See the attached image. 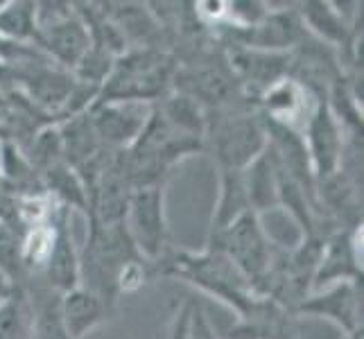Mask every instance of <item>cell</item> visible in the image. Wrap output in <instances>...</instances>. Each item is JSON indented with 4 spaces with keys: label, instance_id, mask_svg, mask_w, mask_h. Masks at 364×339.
Wrapping results in <instances>:
<instances>
[{
    "label": "cell",
    "instance_id": "cell-14",
    "mask_svg": "<svg viewBox=\"0 0 364 339\" xmlns=\"http://www.w3.org/2000/svg\"><path fill=\"white\" fill-rule=\"evenodd\" d=\"M299 16L304 21L306 30L319 36L326 45L353 48V25H350L348 11L335 9L333 3H304L299 9Z\"/></svg>",
    "mask_w": 364,
    "mask_h": 339
},
{
    "label": "cell",
    "instance_id": "cell-5",
    "mask_svg": "<svg viewBox=\"0 0 364 339\" xmlns=\"http://www.w3.org/2000/svg\"><path fill=\"white\" fill-rule=\"evenodd\" d=\"M127 229L136 251L145 262H159L168 254V220H166V185H149L132 190Z\"/></svg>",
    "mask_w": 364,
    "mask_h": 339
},
{
    "label": "cell",
    "instance_id": "cell-19",
    "mask_svg": "<svg viewBox=\"0 0 364 339\" xmlns=\"http://www.w3.org/2000/svg\"><path fill=\"white\" fill-rule=\"evenodd\" d=\"M0 339H32V306L18 285L0 301Z\"/></svg>",
    "mask_w": 364,
    "mask_h": 339
},
{
    "label": "cell",
    "instance_id": "cell-23",
    "mask_svg": "<svg viewBox=\"0 0 364 339\" xmlns=\"http://www.w3.org/2000/svg\"><path fill=\"white\" fill-rule=\"evenodd\" d=\"M197 301L188 298L177 308V312L172 315L170 328L166 339H191V321H193V310H195Z\"/></svg>",
    "mask_w": 364,
    "mask_h": 339
},
{
    "label": "cell",
    "instance_id": "cell-18",
    "mask_svg": "<svg viewBox=\"0 0 364 339\" xmlns=\"http://www.w3.org/2000/svg\"><path fill=\"white\" fill-rule=\"evenodd\" d=\"M32 306V337L34 339H70L61 321V294L39 283L28 294Z\"/></svg>",
    "mask_w": 364,
    "mask_h": 339
},
{
    "label": "cell",
    "instance_id": "cell-28",
    "mask_svg": "<svg viewBox=\"0 0 364 339\" xmlns=\"http://www.w3.org/2000/svg\"><path fill=\"white\" fill-rule=\"evenodd\" d=\"M32 339H34V337H32Z\"/></svg>",
    "mask_w": 364,
    "mask_h": 339
},
{
    "label": "cell",
    "instance_id": "cell-27",
    "mask_svg": "<svg viewBox=\"0 0 364 339\" xmlns=\"http://www.w3.org/2000/svg\"><path fill=\"white\" fill-rule=\"evenodd\" d=\"M0 136H7V127H5V124H0Z\"/></svg>",
    "mask_w": 364,
    "mask_h": 339
},
{
    "label": "cell",
    "instance_id": "cell-25",
    "mask_svg": "<svg viewBox=\"0 0 364 339\" xmlns=\"http://www.w3.org/2000/svg\"><path fill=\"white\" fill-rule=\"evenodd\" d=\"M14 287H16V283L11 281L7 274L0 271V301H3L5 296H9V294H11V290H14Z\"/></svg>",
    "mask_w": 364,
    "mask_h": 339
},
{
    "label": "cell",
    "instance_id": "cell-11",
    "mask_svg": "<svg viewBox=\"0 0 364 339\" xmlns=\"http://www.w3.org/2000/svg\"><path fill=\"white\" fill-rule=\"evenodd\" d=\"M34 45L41 50L46 59H53L59 68L73 72L86 55V50L91 48V34L75 9L70 16L36 30Z\"/></svg>",
    "mask_w": 364,
    "mask_h": 339
},
{
    "label": "cell",
    "instance_id": "cell-21",
    "mask_svg": "<svg viewBox=\"0 0 364 339\" xmlns=\"http://www.w3.org/2000/svg\"><path fill=\"white\" fill-rule=\"evenodd\" d=\"M55 215H57V212H55ZM53 242H55V217H53V222L30 229L28 235H25L23 242H21L23 269H34V274H41L43 267H46V260L50 256V251H53Z\"/></svg>",
    "mask_w": 364,
    "mask_h": 339
},
{
    "label": "cell",
    "instance_id": "cell-17",
    "mask_svg": "<svg viewBox=\"0 0 364 339\" xmlns=\"http://www.w3.org/2000/svg\"><path fill=\"white\" fill-rule=\"evenodd\" d=\"M247 212H251V206L242 170H220V197L210 220L208 240H213L222 231H227L233 222H237Z\"/></svg>",
    "mask_w": 364,
    "mask_h": 339
},
{
    "label": "cell",
    "instance_id": "cell-7",
    "mask_svg": "<svg viewBox=\"0 0 364 339\" xmlns=\"http://www.w3.org/2000/svg\"><path fill=\"white\" fill-rule=\"evenodd\" d=\"M304 143L308 149L315 181H323L340 172L342 156L346 149L344 127L326 99L312 111V116L304 129Z\"/></svg>",
    "mask_w": 364,
    "mask_h": 339
},
{
    "label": "cell",
    "instance_id": "cell-10",
    "mask_svg": "<svg viewBox=\"0 0 364 339\" xmlns=\"http://www.w3.org/2000/svg\"><path fill=\"white\" fill-rule=\"evenodd\" d=\"M319 102H323V99H317L312 93H308L304 86L294 82L292 77L276 82L258 97L262 118L267 122L299 131V134L306 129L312 111H315Z\"/></svg>",
    "mask_w": 364,
    "mask_h": 339
},
{
    "label": "cell",
    "instance_id": "cell-13",
    "mask_svg": "<svg viewBox=\"0 0 364 339\" xmlns=\"http://www.w3.org/2000/svg\"><path fill=\"white\" fill-rule=\"evenodd\" d=\"M66 215L68 208L59 206L55 215V242L53 251L46 260V267L39 274L41 283L48 285L50 290H55L59 294H66L75 287H80V254L75 249L73 235L66 226Z\"/></svg>",
    "mask_w": 364,
    "mask_h": 339
},
{
    "label": "cell",
    "instance_id": "cell-8",
    "mask_svg": "<svg viewBox=\"0 0 364 339\" xmlns=\"http://www.w3.org/2000/svg\"><path fill=\"white\" fill-rule=\"evenodd\" d=\"M149 102H95L89 118L97 141L107 149H129L152 116Z\"/></svg>",
    "mask_w": 364,
    "mask_h": 339
},
{
    "label": "cell",
    "instance_id": "cell-6",
    "mask_svg": "<svg viewBox=\"0 0 364 339\" xmlns=\"http://www.w3.org/2000/svg\"><path fill=\"white\" fill-rule=\"evenodd\" d=\"M206 249L222 251L247 276L251 285L258 283L269 271L274 260V249L260 229L256 212H247L237 222H233L227 231L208 240Z\"/></svg>",
    "mask_w": 364,
    "mask_h": 339
},
{
    "label": "cell",
    "instance_id": "cell-1",
    "mask_svg": "<svg viewBox=\"0 0 364 339\" xmlns=\"http://www.w3.org/2000/svg\"><path fill=\"white\" fill-rule=\"evenodd\" d=\"M159 271L166 276H174L186 283L195 285L210 296L227 303L235 315L240 317L254 303V290L247 276L237 269L233 262L215 249H206L202 254L191 251H168L159 260Z\"/></svg>",
    "mask_w": 364,
    "mask_h": 339
},
{
    "label": "cell",
    "instance_id": "cell-12",
    "mask_svg": "<svg viewBox=\"0 0 364 339\" xmlns=\"http://www.w3.org/2000/svg\"><path fill=\"white\" fill-rule=\"evenodd\" d=\"M360 279H362V267L358 258L355 231L337 229L323 240L317 269L315 276H312V290L319 292L331 285L360 281Z\"/></svg>",
    "mask_w": 364,
    "mask_h": 339
},
{
    "label": "cell",
    "instance_id": "cell-20",
    "mask_svg": "<svg viewBox=\"0 0 364 339\" xmlns=\"http://www.w3.org/2000/svg\"><path fill=\"white\" fill-rule=\"evenodd\" d=\"M0 36L14 43H28L36 36L34 3H3L0 5Z\"/></svg>",
    "mask_w": 364,
    "mask_h": 339
},
{
    "label": "cell",
    "instance_id": "cell-24",
    "mask_svg": "<svg viewBox=\"0 0 364 339\" xmlns=\"http://www.w3.org/2000/svg\"><path fill=\"white\" fill-rule=\"evenodd\" d=\"M191 339H218L215 333H213V325L206 317L204 308L195 303L193 310V321H191Z\"/></svg>",
    "mask_w": 364,
    "mask_h": 339
},
{
    "label": "cell",
    "instance_id": "cell-2",
    "mask_svg": "<svg viewBox=\"0 0 364 339\" xmlns=\"http://www.w3.org/2000/svg\"><path fill=\"white\" fill-rule=\"evenodd\" d=\"M269 143L265 118L240 102L206 111L204 149L215 158L220 170H245Z\"/></svg>",
    "mask_w": 364,
    "mask_h": 339
},
{
    "label": "cell",
    "instance_id": "cell-22",
    "mask_svg": "<svg viewBox=\"0 0 364 339\" xmlns=\"http://www.w3.org/2000/svg\"><path fill=\"white\" fill-rule=\"evenodd\" d=\"M145 265H147V262L143 258H136V260H129L127 265L120 269L118 279H116L118 294H129V292L141 290V287L145 285V279H147Z\"/></svg>",
    "mask_w": 364,
    "mask_h": 339
},
{
    "label": "cell",
    "instance_id": "cell-3",
    "mask_svg": "<svg viewBox=\"0 0 364 339\" xmlns=\"http://www.w3.org/2000/svg\"><path fill=\"white\" fill-rule=\"evenodd\" d=\"M174 59L159 48L127 50L116 59L95 102H149L154 104L172 89Z\"/></svg>",
    "mask_w": 364,
    "mask_h": 339
},
{
    "label": "cell",
    "instance_id": "cell-16",
    "mask_svg": "<svg viewBox=\"0 0 364 339\" xmlns=\"http://www.w3.org/2000/svg\"><path fill=\"white\" fill-rule=\"evenodd\" d=\"M251 212H265L279 206V161L267 143L265 152L242 170Z\"/></svg>",
    "mask_w": 364,
    "mask_h": 339
},
{
    "label": "cell",
    "instance_id": "cell-26",
    "mask_svg": "<svg viewBox=\"0 0 364 339\" xmlns=\"http://www.w3.org/2000/svg\"><path fill=\"white\" fill-rule=\"evenodd\" d=\"M9 80H14V68L0 61V82H9Z\"/></svg>",
    "mask_w": 364,
    "mask_h": 339
},
{
    "label": "cell",
    "instance_id": "cell-4",
    "mask_svg": "<svg viewBox=\"0 0 364 339\" xmlns=\"http://www.w3.org/2000/svg\"><path fill=\"white\" fill-rule=\"evenodd\" d=\"M89 237L80 254V285L97 294L105 303H114L116 279L129 260L141 258L124 224H97L89 220Z\"/></svg>",
    "mask_w": 364,
    "mask_h": 339
},
{
    "label": "cell",
    "instance_id": "cell-9",
    "mask_svg": "<svg viewBox=\"0 0 364 339\" xmlns=\"http://www.w3.org/2000/svg\"><path fill=\"white\" fill-rule=\"evenodd\" d=\"M294 315H315L335 321L346 335L362 330V287L360 281H346L308 294Z\"/></svg>",
    "mask_w": 364,
    "mask_h": 339
},
{
    "label": "cell",
    "instance_id": "cell-15",
    "mask_svg": "<svg viewBox=\"0 0 364 339\" xmlns=\"http://www.w3.org/2000/svg\"><path fill=\"white\" fill-rule=\"evenodd\" d=\"M107 319V303L86 287L61 294V321L70 339H84Z\"/></svg>",
    "mask_w": 364,
    "mask_h": 339
}]
</instances>
